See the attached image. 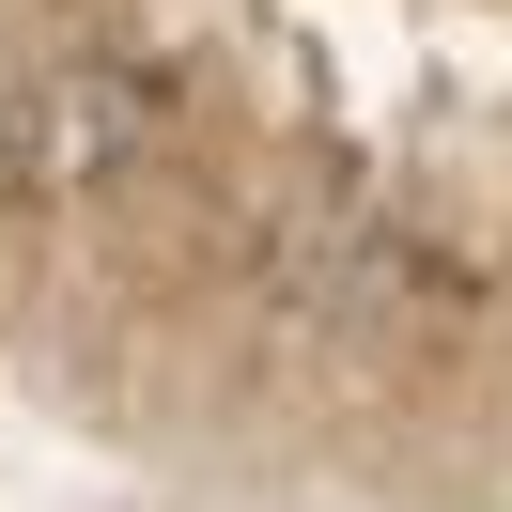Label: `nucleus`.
<instances>
[{
  "label": "nucleus",
  "mask_w": 512,
  "mask_h": 512,
  "mask_svg": "<svg viewBox=\"0 0 512 512\" xmlns=\"http://www.w3.org/2000/svg\"><path fill=\"white\" fill-rule=\"evenodd\" d=\"M156 156V78H125V63H63L16 125H0V171L16 187H109V171H140Z\"/></svg>",
  "instance_id": "f257e3e1"
}]
</instances>
